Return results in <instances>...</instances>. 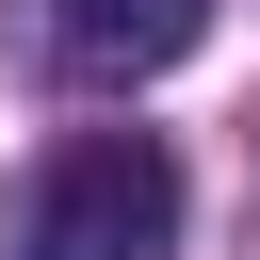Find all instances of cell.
Returning <instances> with one entry per match:
<instances>
[{"label":"cell","instance_id":"7a4b0ae2","mask_svg":"<svg viewBox=\"0 0 260 260\" xmlns=\"http://www.w3.org/2000/svg\"><path fill=\"white\" fill-rule=\"evenodd\" d=\"M211 32V0H49V65L65 81H162Z\"/></svg>","mask_w":260,"mask_h":260},{"label":"cell","instance_id":"6da1fadb","mask_svg":"<svg viewBox=\"0 0 260 260\" xmlns=\"http://www.w3.org/2000/svg\"><path fill=\"white\" fill-rule=\"evenodd\" d=\"M179 244V162H162V130H81V146H49V179H32V260H162Z\"/></svg>","mask_w":260,"mask_h":260}]
</instances>
